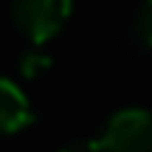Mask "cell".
Returning a JSON list of instances; mask_svg holds the SVG:
<instances>
[{"instance_id": "obj_3", "label": "cell", "mask_w": 152, "mask_h": 152, "mask_svg": "<svg viewBox=\"0 0 152 152\" xmlns=\"http://www.w3.org/2000/svg\"><path fill=\"white\" fill-rule=\"evenodd\" d=\"M31 121H34V107L26 90L14 79H3L0 82V127H3V132L14 135V132L26 130Z\"/></svg>"}, {"instance_id": "obj_1", "label": "cell", "mask_w": 152, "mask_h": 152, "mask_svg": "<svg viewBox=\"0 0 152 152\" xmlns=\"http://www.w3.org/2000/svg\"><path fill=\"white\" fill-rule=\"evenodd\" d=\"M102 152H152V113L144 107H124L93 135Z\"/></svg>"}, {"instance_id": "obj_5", "label": "cell", "mask_w": 152, "mask_h": 152, "mask_svg": "<svg viewBox=\"0 0 152 152\" xmlns=\"http://www.w3.org/2000/svg\"><path fill=\"white\" fill-rule=\"evenodd\" d=\"M135 34L147 48H152V0H144L135 11Z\"/></svg>"}, {"instance_id": "obj_4", "label": "cell", "mask_w": 152, "mask_h": 152, "mask_svg": "<svg viewBox=\"0 0 152 152\" xmlns=\"http://www.w3.org/2000/svg\"><path fill=\"white\" fill-rule=\"evenodd\" d=\"M48 68H51V56L45 54V51H39V45L28 48L26 54L20 56V73H23V79H39Z\"/></svg>"}, {"instance_id": "obj_6", "label": "cell", "mask_w": 152, "mask_h": 152, "mask_svg": "<svg viewBox=\"0 0 152 152\" xmlns=\"http://www.w3.org/2000/svg\"><path fill=\"white\" fill-rule=\"evenodd\" d=\"M59 152H102L96 144V138H82V141H71L68 147H62Z\"/></svg>"}, {"instance_id": "obj_2", "label": "cell", "mask_w": 152, "mask_h": 152, "mask_svg": "<svg viewBox=\"0 0 152 152\" xmlns=\"http://www.w3.org/2000/svg\"><path fill=\"white\" fill-rule=\"evenodd\" d=\"M71 9L73 0H11V20L31 45H42L62 31Z\"/></svg>"}]
</instances>
